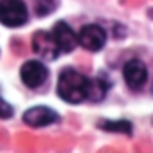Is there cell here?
<instances>
[{
    "label": "cell",
    "mask_w": 153,
    "mask_h": 153,
    "mask_svg": "<svg viewBox=\"0 0 153 153\" xmlns=\"http://www.w3.org/2000/svg\"><path fill=\"white\" fill-rule=\"evenodd\" d=\"M58 0H36L34 2V13L38 16H49L58 9Z\"/></svg>",
    "instance_id": "cell-10"
},
{
    "label": "cell",
    "mask_w": 153,
    "mask_h": 153,
    "mask_svg": "<svg viewBox=\"0 0 153 153\" xmlns=\"http://www.w3.org/2000/svg\"><path fill=\"white\" fill-rule=\"evenodd\" d=\"M49 78V70L47 67L38 61V59H29L20 67V79L25 87L29 88H38L42 87Z\"/></svg>",
    "instance_id": "cell-4"
},
{
    "label": "cell",
    "mask_w": 153,
    "mask_h": 153,
    "mask_svg": "<svg viewBox=\"0 0 153 153\" xmlns=\"http://www.w3.org/2000/svg\"><path fill=\"white\" fill-rule=\"evenodd\" d=\"M151 90H153V87H151Z\"/></svg>",
    "instance_id": "cell-13"
},
{
    "label": "cell",
    "mask_w": 153,
    "mask_h": 153,
    "mask_svg": "<svg viewBox=\"0 0 153 153\" xmlns=\"http://www.w3.org/2000/svg\"><path fill=\"white\" fill-rule=\"evenodd\" d=\"M13 115V106L0 97V119H9Z\"/></svg>",
    "instance_id": "cell-11"
},
{
    "label": "cell",
    "mask_w": 153,
    "mask_h": 153,
    "mask_svg": "<svg viewBox=\"0 0 153 153\" xmlns=\"http://www.w3.org/2000/svg\"><path fill=\"white\" fill-rule=\"evenodd\" d=\"M52 38L59 49V52H72L78 47V34L74 33V29H70V25L63 20L54 24L52 29Z\"/></svg>",
    "instance_id": "cell-8"
},
{
    "label": "cell",
    "mask_w": 153,
    "mask_h": 153,
    "mask_svg": "<svg viewBox=\"0 0 153 153\" xmlns=\"http://www.w3.org/2000/svg\"><path fill=\"white\" fill-rule=\"evenodd\" d=\"M29 20L27 6L22 0H0V24L6 27H22Z\"/></svg>",
    "instance_id": "cell-2"
},
{
    "label": "cell",
    "mask_w": 153,
    "mask_h": 153,
    "mask_svg": "<svg viewBox=\"0 0 153 153\" xmlns=\"http://www.w3.org/2000/svg\"><path fill=\"white\" fill-rule=\"evenodd\" d=\"M99 128H103L105 131L110 133H124V135H131V123L130 121H99L97 123Z\"/></svg>",
    "instance_id": "cell-9"
},
{
    "label": "cell",
    "mask_w": 153,
    "mask_h": 153,
    "mask_svg": "<svg viewBox=\"0 0 153 153\" xmlns=\"http://www.w3.org/2000/svg\"><path fill=\"white\" fill-rule=\"evenodd\" d=\"M58 121H59L58 112L49 106H33V108L25 110V114H24V123L31 128H43V126H49Z\"/></svg>",
    "instance_id": "cell-6"
},
{
    "label": "cell",
    "mask_w": 153,
    "mask_h": 153,
    "mask_svg": "<svg viewBox=\"0 0 153 153\" xmlns=\"http://www.w3.org/2000/svg\"><path fill=\"white\" fill-rule=\"evenodd\" d=\"M123 78H124V81H126V85L130 88L139 90L148 81V67H146V63L140 61V59L126 61V65L123 67Z\"/></svg>",
    "instance_id": "cell-5"
},
{
    "label": "cell",
    "mask_w": 153,
    "mask_h": 153,
    "mask_svg": "<svg viewBox=\"0 0 153 153\" xmlns=\"http://www.w3.org/2000/svg\"><path fill=\"white\" fill-rule=\"evenodd\" d=\"M151 124H153V117H151Z\"/></svg>",
    "instance_id": "cell-12"
},
{
    "label": "cell",
    "mask_w": 153,
    "mask_h": 153,
    "mask_svg": "<svg viewBox=\"0 0 153 153\" xmlns=\"http://www.w3.org/2000/svg\"><path fill=\"white\" fill-rule=\"evenodd\" d=\"M105 43H106V33L97 24L83 25L78 33V45H81L83 49H87L90 52L101 51L105 47Z\"/></svg>",
    "instance_id": "cell-3"
},
{
    "label": "cell",
    "mask_w": 153,
    "mask_h": 153,
    "mask_svg": "<svg viewBox=\"0 0 153 153\" xmlns=\"http://www.w3.org/2000/svg\"><path fill=\"white\" fill-rule=\"evenodd\" d=\"M58 96L70 105H79L83 101H101L108 90L106 83L97 79H88L87 76L74 68H65L58 78Z\"/></svg>",
    "instance_id": "cell-1"
},
{
    "label": "cell",
    "mask_w": 153,
    "mask_h": 153,
    "mask_svg": "<svg viewBox=\"0 0 153 153\" xmlns=\"http://www.w3.org/2000/svg\"><path fill=\"white\" fill-rule=\"evenodd\" d=\"M31 47L33 51L45 58V59H56L58 54H59V49L52 38V33H45V31H36L33 34V40H31Z\"/></svg>",
    "instance_id": "cell-7"
}]
</instances>
